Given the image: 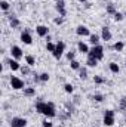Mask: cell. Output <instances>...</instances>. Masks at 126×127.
Masks as SVG:
<instances>
[{"instance_id": "16", "label": "cell", "mask_w": 126, "mask_h": 127, "mask_svg": "<svg viewBox=\"0 0 126 127\" xmlns=\"http://www.w3.org/2000/svg\"><path fill=\"white\" fill-rule=\"evenodd\" d=\"M123 47H125V43H123V41H116V43L113 44V49H114L116 52H122Z\"/></svg>"}, {"instance_id": "5", "label": "cell", "mask_w": 126, "mask_h": 127, "mask_svg": "<svg viewBox=\"0 0 126 127\" xmlns=\"http://www.w3.org/2000/svg\"><path fill=\"white\" fill-rule=\"evenodd\" d=\"M64 52H65V43L60 40V41L57 43V47H55V52H54L52 55H54V58H55V59H60V58H61V56L64 55Z\"/></svg>"}, {"instance_id": "2", "label": "cell", "mask_w": 126, "mask_h": 127, "mask_svg": "<svg viewBox=\"0 0 126 127\" xmlns=\"http://www.w3.org/2000/svg\"><path fill=\"white\" fill-rule=\"evenodd\" d=\"M88 56H92V58H95V59L101 61V59L104 58V47H102V46H99V44L94 46V47H92V49L89 50Z\"/></svg>"}, {"instance_id": "9", "label": "cell", "mask_w": 126, "mask_h": 127, "mask_svg": "<svg viewBox=\"0 0 126 127\" xmlns=\"http://www.w3.org/2000/svg\"><path fill=\"white\" fill-rule=\"evenodd\" d=\"M36 32H37L39 37H46V35H49V28L46 25H37L36 27Z\"/></svg>"}, {"instance_id": "28", "label": "cell", "mask_w": 126, "mask_h": 127, "mask_svg": "<svg viewBox=\"0 0 126 127\" xmlns=\"http://www.w3.org/2000/svg\"><path fill=\"white\" fill-rule=\"evenodd\" d=\"M107 13H111V15L116 13V7H114V4H108V6H107Z\"/></svg>"}, {"instance_id": "35", "label": "cell", "mask_w": 126, "mask_h": 127, "mask_svg": "<svg viewBox=\"0 0 126 127\" xmlns=\"http://www.w3.org/2000/svg\"><path fill=\"white\" fill-rule=\"evenodd\" d=\"M42 126L43 127H52V123L48 121V120H45V121H42Z\"/></svg>"}, {"instance_id": "25", "label": "cell", "mask_w": 126, "mask_h": 127, "mask_svg": "<svg viewBox=\"0 0 126 127\" xmlns=\"http://www.w3.org/2000/svg\"><path fill=\"white\" fill-rule=\"evenodd\" d=\"M70 66H71V69H80L82 66H80V62L79 61H71V64H70Z\"/></svg>"}, {"instance_id": "30", "label": "cell", "mask_w": 126, "mask_h": 127, "mask_svg": "<svg viewBox=\"0 0 126 127\" xmlns=\"http://www.w3.org/2000/svg\"><path fill=\"white\" fill-rule=\"evenodd\" d=\"M74 58H76V52H73V50H71V52H68V53H67V59H68L70 62H71V61H74Z\"/></svg>"}, {"instance_id": "4", "label": "cell", "mask_w": 126, "mask_h": 127, "mask_svg": "<svg viewBox=\"0 0 126 127\" xmlns=\"http://www.w3.org/2000/svg\"><path fill=\"white\" fill-rule=\"evenodd\" d=\"M10 86H12V89H15V90L25 89L24 80H21L19 77H15V75H12V77H10Z\"/></svg>"}, {"instance_id": "10", "label": "cell", "mask_w": 126, "mask_h": 127, "mask_svg": "<svg viewBox=\"0 0 126 127\" xmlns=\"http://www.w3.org/2000/svg\"><path fill=\"white\" fill-rule=\"evenodd\" d=\"M55 7H57V10L60 12L61 16H65V15H67V10H65V1H64V0H57Z\"/></svg>"}, {"instance_id": "22", "label": "cell", "mask_w": 126, "mask_h": 127, "mask_svg": "<svg viewBox=\"0 0 126 127\" xmlns=\"http://www.w3.org/2000/svg\"><path fill=\"white\" fill-rule=\"evenodd\" d=\"M55 47H57V44H54V43H51V41L46 43V50H48V52L54 53V52H55Z\"/></svg>"}, {"instance_id": "18", "label": "cell", "mask_w": 126, "mask_h": 127, "mask_svg": "<svg viewBox=\"0 0 126 127\" xmlns=\"http://www.w3.org/2000/svg\"><path fill=\"white\" fill-rule=\"evenodd\" d=\"M34 95H36V89L34 87H25L24 89V96L30 97V96H34Z\"/></svg>"}, {"instance_id": "15", "label": "cell", "mask_w": 126, "mask_h": 127, "mask_svg": "<svg viewBox=\"0 0 126 127\" xmlns=\"http://www.w3.org/2000/svg\"><path fill=\"white\" fill-rule=\"evenodd\" d=\"M108 68H110V71H111L113 74H119V71H120L119 64H116V62H110L108 64Z\"/></svg>"}, {"instance_id": "34", "label": "cell", "mask_w": 126, "mask_h": 127, "mask_svg": "<svg viewBox=\"0 0 126 127\" xmlns=\"http://www.w3.org/2000/svg\"><path fill=\"white\" fill-rule=\"evenodd\" d=\"M54 22H55L57 25H61V24L64 22V16H60V18H55V19H54Z\"/></svg>"}, {"instance_id": "1", "label": "cell", "mask_w": 126, "mask_h": 127, "mask_svg": "<svg viewBox=\"0 0 126 127\" xmlns=\"http://www.w3.org/2000/svg\"><path fill=\"white\" fill-rule=\"evenodd\" d=\"M36 111L39 114H43L45 117L48 118H54L57 117V111H55V105L52 102H43V100H39L36 103Z\"/></svg>"}, {"instance_id": "11", "label": "cell", "mask_w": 126, "mask_h": 127, "mask_svg": "<svg viewBox=\"0 0 126 127\" xmlns=\"http://www.w3.org/2000/svg\"><path fill=\"white\" fill-rule=\"evenodd\" d=\"M76 32H77V35H80V37H86V35H91V32H89V28H88L86 25H79V27L76 28Z\"/></svg>"}, {"instance_id": "36", "label": "cell", "mask_w": 126, "mask_h": 127, "mask_svg": "<svg viewBox=\"0 0 126 127\" xmlns=\"http://www.w3.org/2000/svg\"><path fill=\"white\" fill-rule=\"evenodd\" d=\"M21 71H22V74H28V72H30L28 66H21Z\"/></svg>"}, {"instance_id": "12", "label": "cell", "mask_w": 126, "mask_h": 127, "mask_svg": "<svg viewBox=\"0 0 126 127\" xmlns=\"http://www.w3.org/2000/svg\"><path fill=\"white\" fill-rule=\"evenodd\" d=\"M101 38H102L104 41L111 40V31H110L108 27H102V28H101Z\"/></svg>"}, {"instance_id": "14", "label": "cell", "mask_w": 126, "mask_h": 127, "mask_svg": "<svg viewBox=\"0 0 126 127\" xmlns=\"http://www.w3.org/2000/svg\"><path fill=\"white\" fill-rule=\"evenodd\" d=\"M77 49H79V52L80 53H89V47H88V44L86 43H83V41H79L77 43Z\"/></svg>"}, {"instance_id": "27", "label": "cell", "mask_w": 126, "mask_h": 127, "mask_svg": "<svg viewBox=\"0 0 126 127\" xmlns=\"http://www.w3.org/2000/svg\"><path fill=\"white\" fill-rule=\"evenodd\" d=\"M64 90H65L67 93H73V92H74V87H73V84H70V83H67V84L64 86Z\"/></svg>"}, {"instance_id": "32", "label": "cell", "mask_w": 126, "mask_h": 127, "mask_svg": "<svg viewBox=\"0 0 126 127\" xmlns=\"http://www.w3.org/2000/svg\"><path fill=\"white\" fill-rule=\"evenodd\" d=\"M39 77H40V81H48V80H49V74H48V72H43V74H40Z\"/></svg>"}, {"instance_id": "19", "label": "cell", "mask_w": 126, "mask_h": 127, "mask_svg": "<svg viewBox=\"0 0 126 127\" xmlns=\"http://www.w3.org/2000/svg\"><path fill=\"white\" fill-rule=\"evenodd\" d=\"M86 64H88V66L94 68V66H96V65H98V59H95V58H92V56H88V61H86Z\"/></svg>"}, {"instance_id": "20", "label": "cell", "mask_w": 126, "mask_h": 127, "mask_svg": "<svg viewBox=\"0 0 126 127\" xmlns=\"http://www.w3.org/2000/svg\"><path fill=\"white\" fill-rule=\"evenodd\" d=\"M89 41H91L94 46H96V44L99 43V35H96V34H91V35H89Z\"/></svg>"}, {"instance_id": "24", "label": "cell", "mask_w": 126, "mask_h": 127, "mask_svg": "<svg viewBox=\"0 0 126 127\" xmlns=\"http://www.w3.org/2000/svg\"><path fill=\"white\" fill-rule=\"evenodd\" d=\"M9 7H10V4H9L7 1H4V0H1V1H0V9H1V10H4V12H6Z\"/></svg>"}, {"instance_id": "39", "label": "cell", "mask_w": 126, "mask_h": 127, "mask_svg": "<svg viewBox=\"0 0 126 127\" xmlns=\"http://www.w3.org/2000/svg\"><path fill=\"white\" fill-rule=\"evenodd\" d=\"M94 127H95V126H94Z\"/></svg>"}, {"instance_id": "29", "label": "cell", "mask_w": 126, "mask_h": 127, "mask_svg": "<svg viewBox=\"0 0 126 127\" xmlns=\"http://www.w3.org/2000/svg\"><path fill=\"white\" fill-rule=\"evenodd\" d=\"M92 99H94L95 102H102V100H104V96L99 95V93H96V95L92 96Z\"/></svg>"}, {"instance_id": "6", "label": "cell", "mask_w": 126, "mask_h": 127, "mask_svg": "<svg viewBox=\"0 0 126 127\" xmlns=\"http://www.w3.org/2000/svg\"><path fill=\"white\" fill-rule=\"evenodd\" d=\"M10 126L12 127H25L27 126V120L22 117H13L10 120Z\"/></svg>"}, {"instance_id": "17", "label": "cell", "mask_w": 126, "mask_h": 127, "mask_svg": "<svg viewBox=\"0 0 126 127\" xmlns=\"http://www.w3.org/2000/svg\"><path fill=\"white\" fill-rule=\"evenodd\" d=\"M25 62H27L28 66H34V65H36V58H34L33 55H27V56H25Z\"/></svg>"}, {"instance_id": "38", "label": "cell", "mask_w": 126, "mask_h": 127, "mask_svg": "<svg viewBox=\"0 0 126 127\" xmlns=\"http://www.w3.org/2000/svg\"><path fill=\"white\" fill-rule=\"evenodd\" d=\"M125 121H126V118H125Z\"/></svg>"}, {"instance_id": "7", "label": "cell", "mask_w": 126, "mask_h": 127, "mask_svg": "<svg viewBox=\"0 0 126 127\" xmlns=\"http://www.w3.org/2000/svg\"><path fill=\"white\" fill-rule=\"evenodd\" d=\"M10 55H12V58L13 59H21L22 58V50H21V47L19 46H12L10 47Z\"/></svg>"}, {"instance_id": "23", "label": "cell", "mask_w": 126, "mask_h": 127, "mask_svg": "<svg viewBox=\"0 0 126 127\" xmlns=\"http://www.w3.org/2000/svg\"><path fill=\"white\" fill-rule=\"evenodd\" d=\"M79 71H80V72H79V77H80L82 80H86V78H88V71H86L85 68H80Z\"/></svg>"}, {"instance_id": "8", "label": "cell", "mask_w": 126, "mask_h": 127, "mask_svg": "<svg viewBox=\"0 0 126 127\" xmlns=\"http://www.w3.org/2000/svg\"><path fill=\"white\" fill-rule=\"evenodd\" d=\"M21 41H22L24 44H31L33 43V37H31V34H30L28 30H25V31L21 32Z\"/></svg>"}, {"instance_id": "26", "label": "cell", "mask_w": 126, "mask_h": 127, "mask_svg": "<svg viewBox=\"0 0 126 127\" xmlns=\"http://www.w3.org/2000/svg\"><path fill=\"white\" fill-rule=\"evenodd\" d=\"M94 81L96 83V84H102V83H105V78H104V77H101V75H95Z\"/></svg>"}, {"instance_id": "13", "label": "cell", "mask_w": 126, "mask_h": 127, "mask_svg": "<svg viewBox=\"0 0 126 127\" xmlns=\"http://www.w3.org/2000/svg\"><path fill=\"white\" fill-rule=\"evenodd\" d=\"M7 64H9V68H10L12 71H18V69H21V65H19V62H18L16 59H9Z\"/></svg>"}, {"instance_id": "33", "label": "cell", "mask_w": 126, "mask_h": 127, "mask_svg": "<svg viewBox=\"0 0 126 127\" xmlns=\"http://www.w3.org/2000/svg\"><path fill=\"white\" fill-rule=\"evenodd\" d=\"M114 19H116V21H123V15H122L120 12H116V13H114Z\"/></svg>"}, {"instance_id": "21", "label": "cell", "mask_w": 126, "mask_h": 127, "mask_svg": "<svg viewBox=\"0 0 126 127\" xmlns=\"http://www.w3.org/2000/svg\"><path fill=\"white\" fill-rule=\"evenodd\" d=\"M10 27L12 28H18L19 27V19L15 16H10Z\"/></svg>"}, {"instance_id": "31", "label": "cell", "mask_w": 126, "mask_h": 127, "mask_svg": "<svg viewBox=\"0 0 126 127\" xmlns=\"http://www.w3.org/2000/svg\"><path fill=\"white\" fill-rule=\"evenodd\" d=\"M119 108H120V109H123V111L126 109V97H122V99H120V103H119Z\"/></svg>"}, {"instance_id": "37", "label": "cell", "mask_w": 126, "mask_h": 127, "mask_svg": "<svg viewBox=\"0 0 126 127\" xmlns=\"http://www.w3.org/2000/svg\"><path fill=\"white\" fill-rule=\"evenodd\" d=\"M79 1H82V3H85V1H86V0H79Z\"/></svg>"}, {"instance_id": "3", "label": "cell", "mask_w": 126, "mask_h": 127, "mask_svg": "<svg viewBox=\"0 0 126 127\" xmlns=\"http://www.w3.org/2000/svg\"><path fill=\"white\" fill-rule=\"evenodd\" d=\"M102 123H104V126H107V127H111L114 124V111H113V109H107V111L104 112V120H102Z\"/></svg>"}]
</instances>
